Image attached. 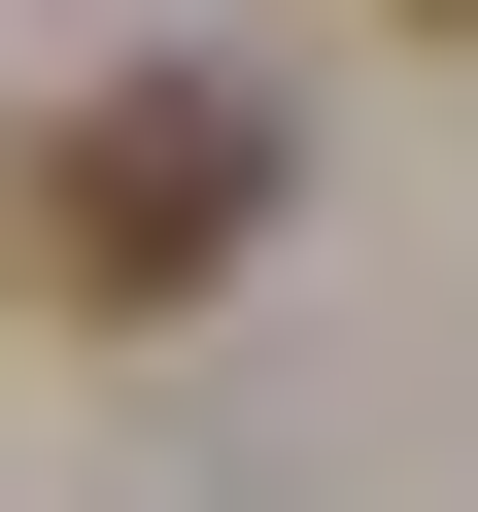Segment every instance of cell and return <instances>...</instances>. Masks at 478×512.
<instances>
[{
    "label": "cell",
    "instance_id": "1",
    "mask_svg": "<svg viewBox=\"0 0 478 512\" xmlns=\"http://www.w3.org/2000/svg\"><path fill=\"white\" fill-rule=\"evenodd\" d=\"M239 239H274V103H239V69H137V103L35 137V274L69 308H205Z\"/></svg>",
    "mask_w": 478,
    "mask_h": 512
},
{
    "label": "cell",
    "instance_id": "2",
    "mask_svg": "<svg viewBox=\"0 0 478 512\" xmlns=\"http://www.w3.org/2000/svg\"><path fill=\"white\" fill-rule=\"evenodd\" d=\"M410 35H478V0H410Z\"/></svg>",
    "mask_w": 478,
    "mask_h": 512
}]
</instances>
